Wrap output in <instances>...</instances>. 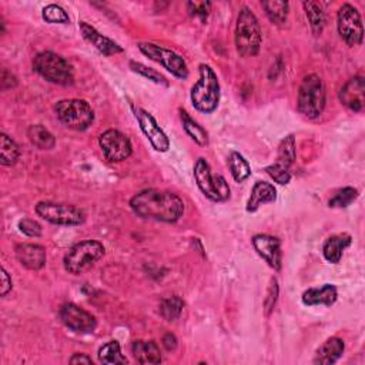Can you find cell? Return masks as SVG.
<instances>
[{
	"mask_svg": "<svg viewBox=\"0 0 365 365\" xmlns=\"http://www.w3.org/2000/svg\"><path fill=\"white\" fill-rule=\"evenodd\" d=\"M130 69L135 72V73H137V75H140V76H143V78H146V79H149V80H151V82H154V83H157V85H164V86H167V80L164 79V76L163 75H160L159 72H156L154 69H151V68H147V66H144L143 63H139V62H130Z\"/></svg>",
	"mask_w": 365,
	"mask_h": 365,
	"instance_id": "obj_36",
	"label": "cell"
},
{
	"mask_svg": "<svg viewBox=\"0 0 365 365\" xmlns=\"http://www.w3.org/2000/svg\"><path fill=\"white\" fill-rule=\"evenodd\" d=\"M130 207L142 218L175 223L185 214V203L171 193L159 189H146L130 200Z\"/></svg>",
	"mask_w": 365,
	"mask_h": 365,
	"instance_id": "obj_1",
	"label": "cell"
},
{
	"mask_svg": "<svg viewBox=\"0 0 365 365\" xmlns=\"http://www.w3.org/2000/svg\"><path fill=\"white\" fill-rule=\"evenodd\" d=\"M18 261L27 270L37 271L46 266V250L39 245H19L16 247Z\"/></svg>",
	"mask_w": 365,
	"mask_h": 365,
	"instance_id": "obj_18",
	"label": "cell"
},
{
	"mask_svg": "<svg viewBox=\"0 0 365 365\" xmlns=\"http://www.w3.org/2000/svg\"><path fill=\"white\" fill-rule=\"evenodd\" d=\"M228 167H230L233 178L237 182L246 181L252 175V167H250L249 161L245 159V156H241L237 151H233L230 154V157H228Z\"/></svg>",
	"mask_w": 365,
	"mask_h": 365,
	"instance_id": "obj_29",
	"label": "cell"
},
{
	"mask_svg": "<svg viewBox=\"0 0 365 365\" xmlns=\"http://www.w3.org/2000/svg\"><path fill=\"white\" fill-rule=\"evenodd\" d=\"M13 288V283H12V278L9 276V273L2 268V290H0V295L2 297H6Z\"/></svg>",
	"mask_w": 365,
	"mask_h": 365,
	"instance_id": "obj_40",
	"label": "cell"
},
{
	"mask_svg": "<svg viewBox=\"0 0 365 365\" xmlns=\"http://www.w3.org/2000/svg\"><path fill=\"white\" fill-rule=\"evenodd\" d=\"M194 178L200 192L214 203H223L230 199L228 182L223 175H214L209 161L200 157L194 164Z\"/></svg>",
	"mask_w": 365,
	"mask_h": 365,
	"instance_id": "obj_8",
	"label": "cell"
},
{
	"mask_svg": "<svg viewBox=\"0 0 365 365\" xmlns=\"http://www.w3.org/2000/svg\"><path fill=\"white\" fill-rule=\"evenodd\" d=\"M133 113H135V117L137 120V123H139L143 135L147 137V140L154 147V150H157L160 153L168 151L170 139L167 137L164 130L159 126L157 120L153 117V114H150L149 111H146L140 107H135V106H133Z\"/></svg>",
	"mask_w": 365,
	"mask_h": 365,
	"instance_id": "obj_13",
	"label": "cell"
},
{
	"mask_svg": "<svg viewBox=\"0 0 365 365\" xmlns=\"http://www.w3.org/2000/svg\"><path fill=\"white\" fill-rule=\"evenodd\" d=\"M137 47L146 57H149L150 60H153V62L163 66L167 72H170L177 79L186 80L189 78V68L186 60L175 51L150 42H140Z\"/></svg>",
	"mask_w": 365,
	"mask_h": 365,
	"instance_id": "obj_9",
	"label": "cell"
},
{
	"mask_svg": "<svg viewBox=\"0 0 365 365\" xmlns=\"http://www.w3.org/2000/svg\"><path fill=\"white\" fill-rule=\"evenodd\" d=\"M351 241H352L351 235L345 234V233L328 237L323 247L324 259L331 264H338L342 259L344 250L351 246Z\"/></svg>",
	"mask_w": 365,
	"mask_h": 365,
	"instance_id": "obj_22",
	"label": "cell"
},
{
	"mask_svg": "<svg viewBox=\"0 0 365 365\" xmlns=\"http://www.w3.org/2000/svg\"><path fill=\"white\" fill-rule=\"evenodd\" d=\"M99 361L107 365H117V364H128V358L121 354L120 344L117 341H109L99 349Z\"/></svg>",
	"mask_w": 365,
	"mask_h": 365,
	"instance_id": "obj_30",
	"label": "cell"
},
{
	"mask_svg": "<svg viewBox=\"0 0 365 365\" xmlns=\"http://www.w3.org/2000/svg\"><path fill=\"white\" fill-rule=\"evenodd\" d=\"M35 210L39 217L56 225H80L86 221V213L70 204L40 202L36 204Z\"/></svg>",
	"mask_w": 365,
	"mask_h": 365,
	"instance_id": "obj_10",
	"label": "cell"
},
{
	"mask_svg": "<svg viewBox=\"0 0 365 365\" xmlns=\"http://www.w3.org/2000/svg\"><path fill=\"white\" fill-rule=\"evenodd\" d=\"M60 318L68 328L78 334H90L97 327L96 317L73 302L65 304L60 309Z\"/></svg>",
	"mask_w": 365,
	"mask_h": 365,
	"instance_id": "obj_14",
	"label": "cell"
},
{
	"mask_svg": "<svg viewBox=\"0 0 365 365\" xmlns=\"http://www.w3.org/2000/svg\"><path fill=\"white\" fill-rule=\"evenodd\" d=\"M42 18L47 23H60V25L70 23V18L68 12L58 5H47L42 12Z\"/></svg>",
	"mask_w": 365,
	"mask_h": 365,
	"instance_id": "obj_34",
	"label": "cell"
},
{
	"mask_svg": "<svg viewBox=\"0 0 365 365\" xmlns=\"http://www.w3.org/2000/svg\"><path fill=\"white\" fill-rule=\"evenodd\" d=\"M276 200H277V190L271 182L257 181L252 190V194H250V199L247 203V211L254 213L261 206L274 203Z\"/></svg>",
	"mask_w": 365,
	"mask_h": 365,
	"instance_id": "obj_20",
	"label": "cell"
},
{
	"mask_svg": "<svg viewBox=\"0 0 365 365\" xmlns=\"http://www.w3.org/2000/svg\"><path fill=\"white\" fill-rule=\"evenodd\" d=\"M297 150H295V137L294 135H288L281 140L278 146V163L287 166L288 168L295 163Z\"/></svg>",
	"mask_w": 365,
	"mask_h": 365,
	"instance_id": "obj_32",
	"label": "cell"
},
{
	"mask_svg": "<svg viewBox=\"0 0 365 365\" xmlns=\"http://www.w3.org/2000/svg\"><path fill=\"white\" fill-rule=\"evenodd\" d=\"M70 364H93L92 357L87 354H73V357L69 359Z\"/></svg>",
	"mask_w": 365,
	"mask_h": 365,
	"instance_id": "obj_42",
	"label": "cell"
},
{
	"mask_svg": "<svg viewBox=\"0 0 365 365\" xmlns=\"http://www.w3.org/2000/svg\"><path fill=\"white\" fill-rule=\"evenodd\" d=\"M79 29H80V33H82L83 39L86 42H89L92 46H94L101 54L113 56V54H117V53H123V47H121L118 43H116L114 40H111V39L103 36L101 33H99L89 23L80 22Z\"/></svg>",
	"mask_w": 365,
	"mask_h": 365,
	"instance_id": "obj_17",
	"label": "cell"
},
{
	"mask_svg": "<svg viewBox=\"0 0 365 365\" xmlns=\"http://www.w3.org/2000/svg\"><path fill=\"white\" fill-rule=\"evenodd\" d=\"M344 349V341L338 337H331L317 349L313 362L317 365H333L342 357Z\"/></svg>",
	"mask_w": 365,
	"mask_h": 365,
	"instance_id": "obj_21",
	"label": "cell"
},
{
	"mask_svg": "<svg viewBox=\"0 0 365 365\" xmlns=\"http://www.w3.org/2000/svg\"><path fill=\"white\" fill-rule=\"evenodd\" d=\"M54 111L60 123L76 132L87 130L94 121L92 106L82 99L60 100L56 103Z\"/></svg>",
	"mask_w": 365,
	"mask_h": 365,
	"instance_id": "obj_6",
	"label": "cell"
},
{
	"mask_svg": "<svg viewBox=\"0 0 365 365\" xmlns=\"http://www.w3.org/2000/svg\"><path fill=\"white\" fill-rule=\"evenodd\" d=\"M263 43L261 26L254 12L242 6L237 16L235 47L241 57H254L260 53Z\"/></svg>",
	"mask_w": 365,
	"mask_h": 365,
	"instance_id": "obj_2",
	"label": "cell"
},
{
	"mask_svg": "<svg viewBox=\"0 0 365 365\" xmlns=\"http://www.w3.org/2000/svg\"><path fill=\"white\" fill-rule=\"evenodd\" d=\"M358 197V190L354 187H344L338 190L328 202V206L331 209H345L349 204H352Z\"/></svg>",
	"mask_w": 365,
	"mask_h": 365,
	"instance_id": "obj_33",
	"label": "cell"
},
{
	"mask_svg": "<svg viewBox=\"0 0 365 365\" xmlns=\"http://www.w3.org/2000/svg\"><path fill=\"white\" fill-rule=\"evenodd\" d=\"M161 344H163V347H164L167 351H173V349H175V347H177V338H175L174 334L168 333V334H166V335L163 337Z\"/></svg>",
	"mask_w": 365,
	"mask_h": 365,
	"instance_id": "obj_41",
	"label": "cell"
},
{
	"mask_svg": "<svg viewBox=\"0 0 365 365\" xmlns=\"http://www.w3.org/2000/svg\"><path fill=\"white\" fill-rule=\"evenodd\" d=\"M340 101L351 111L359 113L365 107V82L362 76L349 79L340 90Z\"/></svg>",
	"mask_w": 365,
	"mask_h": 365,
	"instance_id": "obj_16",
	"label": "cell"
},
{
	"mask_svg": "<svg viewBox=\"0 0 365 365\" xmlns=\"http://www.w3.org/2000/svg\"><path fill=\"white\" fill-rule=\"evenodd\" d=\"M253 247L257 254L276 271H280L283 267V252L281 242L277 237L268 234H257L252 240Z\"/></svg>",
	"mask_w": 365,
	"mask_h": 365,
	"instance_id": "obj_15",
	"label": "cell"
},
{
	"mask_svg": "<svg viewBox=\"0 0 365 365\" xmlns=\"http://www.w3.org/2000/svg\"><path fill=\"white\" fill-rule=\"evenodd\" d=\"M302 8H304V11H306V15H307L313 33L316 36L321 35L326 27V22H327V15H326L323 4L311 2V0H309V2L302 4Z\"/></svg>",
	"mask_w": 365,
	"mask_h": 365,
	"instance_id": "obj_24",
	"label": "cell"
},
{
	"mask_svg": "<svg viewBox=\"0 0 365 365\" xmlns=\"http://www.w3.org/2000/svg\"><path fill=\"white\" fill-rule=\"evenodd\" d=\"M106 253L104 246L96 240H85L78 242L63 259L65 270L73 276L83 274L90 270L100 259H103Z\"/></svg>",
	"mask_w": 365,
	"mask_h": 365,
	"instance_id": "obj_7",
	"label": "cell"
},
{
	"mask_svg": "<svg viewBox=\"0 0 365 365\" xmlns=\"http://www.w3.org/2000/svg\"><path fill=\"white\" fill-rule=\"evenodd\" d=\"M20 157L19 146L8 135H0V164L11 167L18 163Z\"/></svg>",
	"mask_w": 365,
	"mask_h": 365,
	"instance_id": "obj_27",
	"label": "cell"
},
{
	"mask_svg": "<svg viewBox=\"0 0 365 365\" xmlns=\"http://www.w3.org/2000/svg\"><path fill=\"white\" fill-rule=\"evenodd\" d=\"M180 116L182 121V128H185L186 133L192 137V140L199 146L206 147L209 144L207 130L200 123H197V121L186 110H180Z\"/></svg>",
	"mask_w": 365,
	"mask_h": 365,
	"instance_id": "obj_25",
	"label": "cell"
},
{
	"mask_svg": "<svg viewBox=\"0 0 365 365\" xmlns=\"http://www.w3.org/2000/svg\"><path fill=\"white\" fill-rule=\"evenodd\" d=\"M187 8H189V12L192 16H199L203 20H206L210 13L211 4L210 2H189Z\"/></svg>",
	"mask_w": 365,
	"mask_h": 365,
	"instance_id": "obj_39",
	"label": "cell"
},
{
	"mask_svg": "<svg viewBox=\"0 0 365 365\" xmlns=\"http://www.w3.org/2000/svg\"><path fill=\"white\" fill-rule=\"evenodd\" d=\"M18 227H19L20 233H23L27 237L37 238V237H42V234H43L42 225L36 220H32V218H22L19 221Z\"/></svg>",
	"mask_w": 365,
	"mask_h": 365,
	"instance_id": "obj_38",
	"label": "cell"
},
{
	"mask_svg": "<svg viewBox=\"0 0 365 365\" xmlns=\"http://www.w3.org/2000/svg\"><path fill=\"white\" fill-rule=\"evenodd\" d=\"M277 299H278V283H277V278H271L267 290V297L264 299V310L267 316H270L274 311Z\"/></svg>",
	"mask_w": 365,
	"mask_h": 365,
	"instance_id": "obj_37",
	"label": "cell"
},
{
	"mask_svg": "<svg viewBox=\"0 0 365 365\" xmlns=\"http://www.w3.org/2000/svg\"><path fill=\"white\" fill-rule=\"evenodd\" d=\"M99 144L104 157L111 163L128 160L133 153V146L129 137L114 129L101 133L99 137Z\"/></svg>",
	"mask_w": 365,
	"mask_h": 365,
	"instance_id": "obj_12",
	"label": "cell"
},
{
	"mask_svg": "<svg viewBox=\"0 0 365 365\" xmlns=\"http://www.w3.org/2000/svg\"><path fill=\"white\" fill-rule=\"evenodd\" d=\"M338 292L335 285L333 284H324L323 287L318 288H309L307 291H304L301 299L304 306H327L331 307L333 304L337 301Z\"/></svg>",
	"mask_w": 365,
	"mask_h": 365,
	"instance_id": "obj_19",
	"label": "cell"
},
{
	"mask_svg": "<svg viewBox=\"0 0 365 365\" xmlns=\"http://www.w3.org/2000/svg\"><path fill=\"white\" fill-rule=\"evenodd\" d=\"M132 352L137 362L140 364H160L161 352L156 341H135L132 345Z\"/></svg>",
	"mask_w": 365,
	"mask_h": 365,
	"instance_id": "obj_23",
	"label": "cell"
},
{
	"mask_svg": "<svg viewBox=\"0 0 365 365\" xmlns=\"http://www.w3.org/2000/svg\"><path fill=\"white\" fill-rule=\"evenodd\" d=\"M267 174L276 181L278 182V185L281 186H287L288 182L291 181V173H290V168L281 163H276V164H271L266 168Z\"/></svg>",
	"mask_w": 365,
	"mask_h": 365,
	"instance_id": "obj_35",
	"label": "cell"
},
{
	"mask_svg": "<svg viewBox=\"0 0 365 365\" xmlns=\"http://www.w3.org/2000/svg\"><path fill=\"white\" fill-rule=\"evenodd\" d=\"M337 29L341 39L347 46H359L364 39L362 19L357 8L349 4H344L337 15Z\"/></svg>",
	"mask_w": 365,
	"mask_h": 365,
	"instance_id": "obj_11",
	"label": "cell"
},
{
	"mask_svg": "<svg viewBox=\"0 0 365 365\" xmlns=\"http://www.w3.org/2000/svg\"><path fill=\"white\" fill-rule=\"evenodd\" d=\"M29 140L40 150H51L56 146L54 136L42 125H33L27 130Z\"/></svg>",
	"mask_w": 365,
	"mask_h": 365,
	"instance_id": "obj_28",
	"label": "cell"
},
{
	"mask_svg": "<svg viewBox=\"0 0 365 365\" xmlns=\"http://www.w3.org/2000/svg\"><path fill=\"white\" fill-rule=\"evenodd\" d=\"M261 6L271 23L283 26L287 22L290 4L285 2V0H268V2H261Z\"/></svg>",
	"mask_w": 365,
	"mask_h": 365,
	"instance_id": "obj_26",
	"label": "cell"
},
{
	"mask_svg": "<svg viewBox=\"0 0 365 365\" xmlns=\"http://www.w3.org/2000/svg\"><path fill=\"white\" fill-rule=\"evenodd\" d=\"M33 70L53 85L70 86L75 82L73 66L54 51L37 53L33 58Z\"/></svg>",
	"mask_w": 365,
	"mask_h": 365,
	"instance_id": "obj_4",
	"label": "cell"
},
{
	"mask_svg": "<svg viewBox=\"0 0 365 365\" xmlns=\"http://www.w3.org/2000/svg\"><path fill=\"white\" fill-rule=\"evenodd\" d=\"M185 309V301L178 295L167 297L160 302V314L167 321H175Z\"/></svg>",
	"mask_w": 365,
	"mask_h": 365,
	"instance_id": "obj_31",
	"label": "cell"
},
{
	"mask_svg": "<svg viewBox=\"0 0 365 365\" xmlns=\"http://www.w3.org/2000/svg\"><path fill=\"white\" fill-rule=\"evenodd\" d=\"M327 104V89L323 79L318 75H309L302 79L298 97L297 107L298 111L310 120L320 117Z\"/></svg>",
	"mask_w": 365,
	"mask_h": 365,
	"instance_id": "obj_3",
	"label": "cell"
},
{
	"mask_svg": "<svg viewBox=\"0 0 365 365\" xmlns=\"http://www.w3.org/2000/svg\"><path fill=\"white\" fill-rule=\"evenodd\" d=\"M200 78L192 87V103L196 110L204 114L213 113L220 103V82L216 72L209 65L199 66Z\"/></svg>",
	"mask_w": 365,
	"mask_h": 365,
	"instance_id": "obj_5",
	"label": "cell"
}]
</instances>
